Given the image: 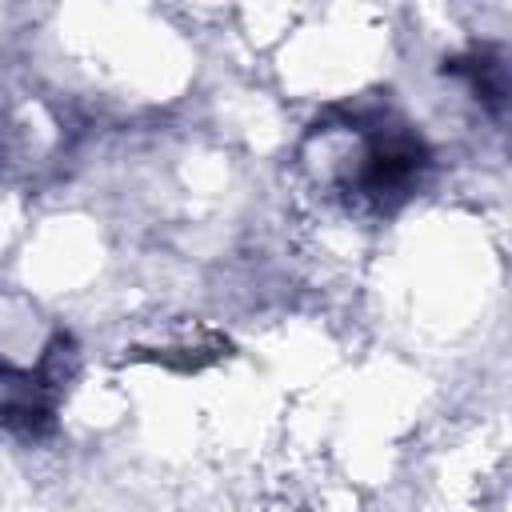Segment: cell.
Segmentation results:
<instances>
[{"label":"cell","mask_w":512,"mask_h":512,"mask_svg":"<svg viewBox=\"0 0 512 512\" xmlns=\"http://www.w3.org/2000/svg\"><path fill=\"white\" fill-rule=\"evenodd\" d=\"M424 168V148L416 136L400 132V128H388V132H376L364 140L360 156H356V172H352V188L376 204H388V200H400L408 196V188L416 184Z\"/></svg>","instance_id":"6da1fadb"}]
</instances>
